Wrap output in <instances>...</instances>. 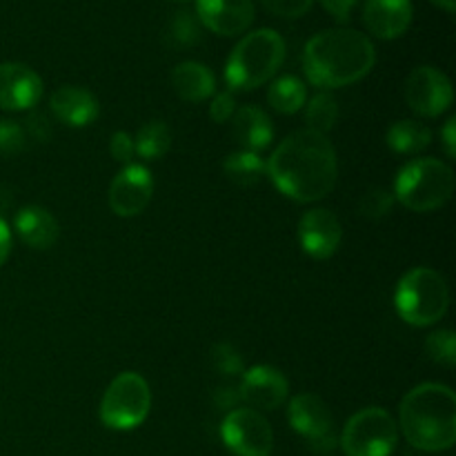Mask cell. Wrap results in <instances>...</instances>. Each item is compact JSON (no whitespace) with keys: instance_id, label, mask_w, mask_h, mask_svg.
<instances>
[{"instance_id":"3","label":"cell","mask_w":456,"mask_h":456,"mask_svg":"<svg viewBox=\"0 0 456 456\" xmlns=\"http://www.w3.org/2000/svg\"><path fill=\"white\" fill-rule=\"evenodd\" d=\"M401 430L421 452H445L456 441V395L444 383H421L403 396Z\"/></svg>"},{"instance_id":"9","label":"cell","mask_w":456,"mask_h":456,"mask_svg":"<svg viewBox=\"0 0 456 456\" xmlns=\"http://www.w3.org/2000/svg\"><path fill=\"white\" fill-rule=\"evenodd\" d=\"M221 439L234 456H270L274 432L267 419L252 408H234L221 423Z\"/></svg>"},{"instance_id":"10","label":"cell","mask_w":456,"mask_h":456,"mask_svg":"<svg viewBox=\"0 0 456 456\" xmlns=\"http://www.w3.org/2000/svg\"><path fill=\"white\" fill-rule=\"evenodd\" d=\"M288 421L314 452L328 454L337 448L334 417L321 396L310 395V392L294 396L288 405Z\"/></svg>"},{"instance_id":"5","label":"cell","mask_w":456,"mask_h":456,"mask_svg":"<svg viewBox=\"0 0 456 456\" xmlns=\"http://www.w3.org/2000/svg\"><path fill=\"white\" fill-rule=\"evenodd\" d=\"M454 194V172L439 159H414L399 169L395 200L410 212H435Z\"/></svg>"},{"instance_id":"33","label":"cell","mask_w":456,"mask_h":456,"mask_svg":"<svg viewBox=\"0 0 456 456\" xmlns=\"http://www.w3.org/2000/svg\"><path fill=\"white\" fill-rule=\"evenodd\" d=\"M236 114V98L234 94L227 89V92H221L216 94V96L212 98V105H209V116H212L214 123H227V120H232V116Z\"/></svg>"},{"instance_id":"29","label":"cell","mask_w":456,"mask_h":456,"mask_svg":"<svg viewBox=\"0 0 456 456\" xmlns=\"http://www.w3.org/2000/svg\"><path fill=\"white\" fill-rule=\"evenodd\" d=\"M392 208H395V194L387 191L386 187H370L359 200V212L372 221L386 218L392 212Z\"/></svg>"},{"instance_id":"13","label":"cell","mask_w":456,"mask_h":456,"mask_svg":"<svg viewBox=\"0 0 456 456\" xmlns=\"http://www.w3.org/2000/svg\"><path fill=\"white\" fill-rule=\"evenodd\" d=\"M289 383L281 370L272 365H254L243 374L239 386V396L243 403L261 412H272L288 401Z\"/></svg>"},{"instance_id":"21","label":"cell","mask_w":456,"mask_h":456,"mask_svg":"<svg viewBox=\"0 0 456 456\" xmlns=\"http://www.w3.org/2000/svg\"><path fill=\"white\" fill-rule=\"evenodd\" d=\"M169 80L176 96L185 102H203L216 92V78L209 67L194 61H185L174 67Z\"/></svg>"},{"instance_id":"18","label":"cell","mask_w":456,"mask_h":456,"mask_svg":"<svg viewBox=\"0 0 456 456\" xmlns=\"http://www.w3.org/2000/svg\"><path fill=\"white\" fill-rule=\"evenodd\" d=\"M49 107H52V114L69 127H87L101 114L96 96L89 89L76 87V85L58 87L49 96Z\"/></svg>"},{"instance_id":"4","label":"cell","mask_w":456,"mask_h":456,"mask_svg":"<svg viewBox=\"0 0 456 456\" xmlns=\"http://www.w3.org/2000/svg\"><path fill=\"white\" fill-rule=\"evenodd\" d=\"M285 61V40L274 29L249 31L232 49L225 80L232 92H252L270 83Z\"/></svg>"},{"instance_id":"12","label":"cell","mask_w":456,"mask_h":456,"mask_svg":"<svg viewBox=\"0 0 456 456\" xmlns=\"http://www.w3.org/2000/svg\"><path fill=\"white\" fill-rule=\"evenodd\" d=\"M154 196V178L145 165L129 163L110 185V208L116 216L132 218L145 212Z\"/></svg>"},{"instance_id":"39","label":"cell","mask_w":456,"mask_h":456,"mask_svg":"<svg viewBox=\"0 0 456 456\" xmlns=\"http://www.w3.org/2000/svg\"><path fill=\"white\" fill-rule=\"evenodd\" d=\"M9 252H12V230H9L7 223L0 218V265L7 261Z\"/></svg>"},{"instance_id":"7","label":"cell","mask_w":456,"mask_h":456,"mask_svg":"<svg viewBox=\"0 0 456 456\" xmlns=\"http://www.w3.org/2000/svg\"><path fill=\"white\" fill-rule=\"evenodd\" d=\"M151 410L150 383L136 372H123L110 383L101 401V421L110 430L127 432L141 426Z\"/></svg>"},{"instance_id":"35","label":"cell","mask_w":456,"mask_h":456,"mask_svg":"<svg viewBox=\"0 0 456 456\" xmlns=\"http://www.w3.org/2000/svg\"><path fill=\"white\" fill-rule=\"evenodd\" d=\"M319 3L330 16L337 18L338 22H346L347 18H350L352 9H354L356 0H319Z\"/></svg>"},{"instance_id":"40","label":"cell","mask_w":456,"mask_h":456,"mask_svg":"<svg viewBox=\"0 0 456 456\" xmlns=\"http://www.w3.org/2000/svg\"><path fill=\"white\" fill-rule=\"evenodd\" d=\"M432 3H435L436 7H439V9H444V12L454 13V4H456V0H432Z\"/></svg>"},{"instance_id":"31","label":"cell","mask_w":456,"mask_h":456,"mask_svg":"<svg viewBox=\"0 0 456 456\" xmlns=\"http://www.w3.org/2000/svg\"><path fill=\"white\" fill-rule=\"evenodd\" d=\"M27 147V132L16 120H0V154L16 156Z\"/></svg>"},{"instance_id":"24","label":"cell","mask_w":456,"mask_h":456,"mask_svg":"<svg viewBox=\"0 0 456 456\" xmlns=\"http://www.w3.org/2000/svg\"><path fill=\"white\" fill-rule=\"evenodd\" d=\"M223 172L234 185L254 187L265 176V160L261 159V154L239 150L223 160Z\"/></svg>"},{"instance_id":"28","label":"cell","mask_w":456,"mask_h":456,"mask_svg":"<svg viewBox=\"0 0 456 456\" xmlns=\"http://www.w3.org/2000/svg\"><path fill=\"white\" fill-rule=\"evenodd\" d=\"M426 352L435 363L454 368L456 365V334L452 330H436L426 338Z\"/></svg>"},{"instance_id":"2","label":"cell","mask_w":456,"mask_h":456,"mask_svg":"<svg viewBox=\"0 0 456 456\" xmlns=\"http://www.w3.org/2000/svg\"><path fill=\"white\" fill-rule=\"evenodd\" d=\"M377 49L372 40L350 27L325 29L312 36L303 49V71L314 87L338 89L372 71Z\"/></svg>"},{"instance_id":"30","label":"cell","mask_w":456,"mask_h":456,"mask_svg":"<svg viewBox=\"0 0 456 456\" xmlns=\"http://www.w3.org/2000/svg\"><path fill=\"white\" fill-rule=\"evenodd\" d=\"M209 363L221 377H236L245 370L243 356L232 343H216L209 352Z\"/></svg>"},{"instance_id":"38","label":"cell","mask_w":456,"mask_h":456,"mask_svg":"<svg viewBox=\"0 0 456 456\" xmlns=\"http://www.w3.org/2000/svg\"><path fill=\"white\" fill-rule=\"evenodd\" d=\"M441 138H444V150L448 154V159L456 156V118H450L445 123V127L441 129Z\"/></svg>"},{"instance_id":"14","label":"cell","mask_w":456,"mask_h":456,"mask_svg":"<svg viewBox=\"0 0 456 456\" xmlns=\"http://www.w3.org/2000/svg\"><path fill=\"white\" fill-rule=\"evenodd\" d=\"M341 221L330 209H310L298 221V243H301L303 252L307 256L316 258V261H325V258L334 256L338 245H341Z\"/></svg>"},{"instance_id":"36","label":"cell","mask_w":456,"mask_h":456,"mask_svg":"<svg viewBox=\"0 0 456 456\" xmlns=\"http://www.w3.org/2000/svg\"><path fill=\"white\" fill-rule=\"evenodd\" d=\"M25 132H29L31 138H36V141H49V136H52V127H49V120L45 118V116L40 114H31L29 118H27V129Z\"/></svg>"},{"instance_id":"16","label":"cell","mask_w":456,"mask_h":456,"mask_svg":"<svg viewBox=\"0 0 456 456\" xmlns=\"http://www.w3.org/2000/svg\"><path fill=\"white\" fill-rule=\"evenodd\" d=\"M43 98V80L22 62H0V110L25 111Z\"/></svg>"},{"instance_id":"1","label":"cell","mask_w":456,"mask_h":456,"mask_svg":"<svg viewBox=\"0 0 456 456\" xmlns=\"http://www.w3.org/2000/svg\"><path fill=\"white\" fill-rule=\"evenodd\" d=\"M265 174L288 199L314 203L325 199L337 185V150L325 134L298 129L272 151Z\"/></svg>"},{"instance_id":"19","label":"cell","mask_w":456,"mask_h":456,"mask_svg":"<svg viewBox=\"0 0 456 456\" xmlns=\"http://www.w3.org/2000/svg\"><path fill=\"white\" fill-rule=\"evenodd\" d=\"M232 132L234 138L239 141V145L245 151H258L267 150L274 141V125L272 118L261 110V107L245 105L240 110H236V114L232 116Z\"/></svg>"},{"instance_id":"34","label":"cell","mask_w":456,"mask_h":456,"mask_svg":"<svg viewBox=\"0 0 456 456\" xmlns=\"http://www.w3.org/2000/svg\"><path fill=\"white\" fill-rule=\"evenodd\" d=\"M110 154L116 163H129L136 154V145H134V138L127 132H114L110 141Z\"/></svg>"},{"instance_id":"26","label":"cell","mask_w":456,"mask_h":456,"mask_svg":"<svg viewBox=\"0 0 456 456\" xmlns=\"http://www.w3.org/2000/svg\"><path fill=\"white\" fill-rule=\"evenodd\" d=\"M338 120V102L332 94L321 92L305 105L307 129L319 134H328Z\"/></svg>"},{"instance_id":"6","label":"cell","mask_w":456,"mask_h":456,"mask_svg":"<svg viewBox=\"0 0 456 456\" xmlns=\"http://www.w3.org/2000/svg\"><path fill=\"white\" fill-rule=\"evenodd\" d=\"M395 305L401 319L414 328L439 323L450 305L448 283L436 270L414 267L396 285Z\"/></svg>"},{"instance_id":"37","label":"cell","mask_w":456,"mask_h":456,"mask_svg":"<svg viewBox=\"0 0 456 456\" xmlns=\"http://www.w3.org/2000/svg\"><path fill=\"white\" fill-rule=\"evenodd\" d=\"M214 403H216V408H223V410H234L236 405L240 403V396H239V387H218L216 392H214Z\"/></svg>"},{"instance_id":"15","label":"cell","mask_w":456,"mask_h":456,"mask_svg":"<svg viewBox=\"0 0 456 456\" xmlns=\"http://www.w3.org/2000/svg\"><path fill=\"white\" fill-rule=\"evenodd\" d=\"M196 18L200 25L218 36H240L256 18L254 0H196Z\"/></svg>"},{"instance_id":"20","label":"cell","mask_w":456,"mask_h":456,"mask_svg":"<svg viewBox=\"0 0 456 456\" xmlns=\"http://www.w3.org/2000/svg\"><path fill=\"white\" fill-rule=\"evenodd\" d=\"M13 227H16L22 243L34 249L53 248L58 236H61V225H58L56 216L49 209L40 208V205L22 208L13 218Z\"/></svg>"},{"instance_id":"25","label":"cell","mask_w":456,"mask_h":456,"mask_svg":"<svg viewBox=\"0 0 456 456\" xmlns=\"http://www.w3.org/2000/svg\"><path fill=\"white\" fill-rule=\"evenodd\" d=\"M134 145H136V154L141 159L160 160L172 150V132L163 120H150L138 129Z\"/></svg>"},{"instance_id":"8","label":"cell","mask_w":456,"mask_h":456,"mask_svg":"<svg viewBox=\"0 0 456 456\" xmlns=\"http://www.w3.org/2000/svg\"><path fill=\"white\" fill-rule=\"evenodd\" d=\"M338 444L346 456H390L399 444V426L383 408H365L347 419Z\"/></svg>"},{"instance_id":"22","label":"cell","mask_w":456,"mask_h":456,"mask_svg":"<svg viewBox=\"0 0 456 456\" xmlns=\"http://www.w3.org/2000/svg\"><path fill=\"white\" fill-rule=\"evenodd\" d=\"M432 142L430 127H426L419 120H396L390 129H387V145L392 151L403 156H414L419 151L426 150Z\"/></svg>"},{"instance_id":"27","label":"cell","mask_w":456,"mask_h":456,"mask_svg":"<svg viewBox=\"0 0 456 456\" xmlns=\"http://www.w3.org/2000/svg\"><path fill=\"white\" fill-rule=\"evenodd\" d=\"M165 40H167L169 47H176V49L194 47V45L200 40L199 18L190 12L174 13L172 20H169L167 25V31H165Z\"/></svg>"},{"instance_id":"23","label":"cell","mask_w":456,"mask_h":456,"mask_svg":"<svg viewBox=\"0 0 456 456\" xmlns=\"http://www.w3.org/2000/svg\"><path fill=\"white\" fill-rule=\"evenodd\" d=\"M267 102L279 114H297L307 102L305 83L297 76H281V78L272 80L270 89H267Z\"/></svg>"},{"instance_id":"17","label":"cell","mask_w":456,"mask_h":456,"mask_svg":"<svg viewBox=\"0 0 456 456\" xmlns=\"http://www.w3.org/2000/svg\"><path fill=\"white\" fill-rule=\"evenodd\" d=\"M414 9L410 0H365L363 22L374 38L395 40L412 25Z\"/></svg>"},{"instance_id":"11","label":"cell","mask_w":456,"mask_h":456,"mask_svg":"<svg viewBox=\"0 0 456 456\" xmlns=\"http://www.w3.org/2000/svg\"><path fill=\"white\" fill-rule=\"evenodd\" d=\"M454 89L448 76L430 65L417 67L405 80V102L414 114L423 118H436L450 110Z\"/></svg>"},{"instance_id":"32","label":"cell","mask_w":456,"mask_h":456,"mask_svg":"<svg viewBox=\"0 0 456 456\" xmlns=\"http://www.w3.org/2000/svg\"><path fill=\"white\" fill-rule=\"evenodd\" d=\"M314 0H261L263 7L281 18H301L310 12Z\"/></svg>"},{"instance_id":"41","label":"cell","mask_w":456,"mask_h":456,"mask_svg":"<svg viewBox=\"0 0 456 456\" xmlns=\"http://www.w3.org/2000/svg\"><path fill=\"white\" fill-rule=\"evenodd\" d=\"M172 3H185V0H172Z\"/></svg>"}]
</instances>
